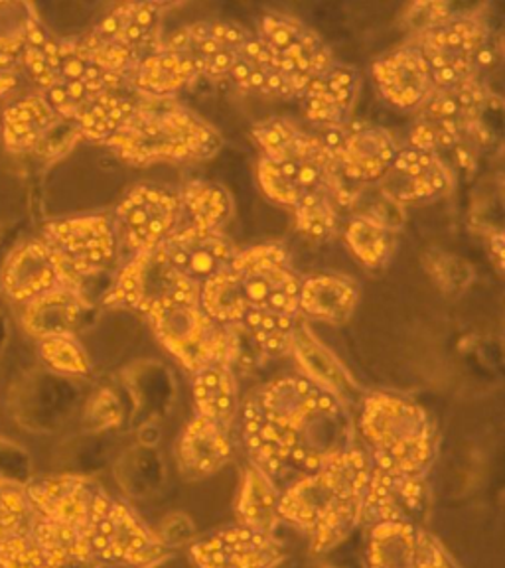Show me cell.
Instances as JSON below:
<instances>
[{
    "instance_id": "9a60e30c",
    "label": "cell",
    "mask_w": 505,
    "mask_h": 568,
    "mask_svg": "<svg viewBox=\"0 0 505 568\" xmlns=\"http://www.w3.org/2000/svg\"><path fill=\"white\" fill-rule=\"evenodd\" d=\"M249 38L248 30L235 22L198 20L180 28L164 45L184 53L200 78L205 75L210 80H220L230 75Z\"/></svg>"
},
{
    "instance_id": "1f68e13d",
    "label": "cell",
    "mask_w": 505,
    "mask_h": 568,
    "mask_svg": "<svg viewBox=\"0 0 505 568\" xmlns=\"http://www.w3.org/2000/svg\"><path fill=\"white\" fill-rule=\"evenodd\" d=\"M192 395L200 417L228 426L240 410V389L228 365H205L192 373Z\"/></svg>"
},
{
    "instance_id": "d6986e66",
    "label": "cell",
    "mask_w": 505,
    "mask_h": 568,
    "mask_svg": "<svg viewBox=\"0 0 505 568\" xmlns=\"http://www.w3.org/2000/svg\"><path fill=\"white\" fill-rule=\"evenodd\" d=\"M426 506L428 489L425 476L373 468L362 499V521L418 525L425 519Z\"/></svg>"
},
{
    "instance_id": "2e32d148",
    "label": "cell",
    "mask_w": 505,
    "mask_h": 568,
    "mask_svg": "<svg viewBox=\"0 0 505 568\" xmlns=\"http://www.w3.org/2000/svg\"><path fill=\"white\" fill-rule=\"evenodd\" d=\"M60 286L80 288L62 258L44 240H30L18 245L2 266V288L12 301L28 302Z\"/></svg>"
},
{
    "instance_id": "816d5d0a",
    "label": "cell",
    "mask_w": 505,
    "mask_h": 568,
    "mask_svg": "<svg viewBox=\"0 0 505 568\" xmlns=\"http://www.w3.org/2000/svg\"><path fill=\"white\" fill-rule=\"evenodd\" d=\"M147 568H162V562H160V565H152V567H147Z\"/></svg>"
},
{
    "instance_id": "44dd1931",
    "label": "cell",
    "mask_w": 505,
    "mask_h": 568,
    "mask_svg": "<svg viewBox=\"0 0 505 568\" xmlns=\"http://www.w3.org/2000/svg\"><path fill=\"white\" fill-rule=\"evenodd\" d=\"M289 354L294 355L296 364L302 369V377H306L312 385L329 393L342 407L350 410L360 400H364L362 387L306 324L296 322Z\"/></svg>"
},
{
    "instance_id": "4fadbf2b",
    "label": "cell",
    "mask_w": 505,
    "mask_h": 568,
    "mask_svg": "<svg viewBox=\"0 0 505 568\" xmlns=\"http://www.w3.org/2000/svg\"><path fill=\"white\" fill-rule=\"evenodd\" d=\"M42 240L58 253L78 281L99 275L117 257L115 227L107 215H75L50 222Z\"/></svg>"
},
{
    "instance_id": "5b68a950",
    "label": "cell",
    "mask_w": 505,
    "mask_h": 568,
    "mask_svg": "<svg viewBox=\"0 0 505 568\" xmlns=\"http://www.w3.org/2000/svg\"><path fill=\"white\" fill-rule=\"evenodd\" d=\"M251 136L263 152V159L301 170L312 186L332 192L340 207L354 204L355 192L340 176L329 142L281 116L259 121L251 129Z\"/></svg>"
},
{
    "instance_id": "ac0fdd59",
    "label": "cell",
    "mask_w": 505,
    "mask_h": 568,
    "mask_svg": "<svg viewBox=\"0 0 505 568\" xmlns=\"http://www.w3.org/2000/svg\"><path fill=\"white\" fill-rule=\"evenodd\" d=\"M198 568H275L284 559V547L275 535L228 527L192 545Z\"/></svg>"
},
{
    "instance_id": "ffe728a7",
    "label": "cell",
    "mask_w": 505,
    "mask_h": 568,
    "mask_svg": "<svg viewBox=\"0 0 505 568\" xmlns=\"http://www.w3.org/2000/svg\"><path fill=\"white\" fill-rule=\"evenodd\" d=\"M372 75L382 98L401 111H415L436 91L433 73L417 45H401L377 58Z\"/></svg>"
},
{
    "instance_id": "e0dca14e",
    "label": "cell",
    "mask_w": 505,
    "mask_h": 568,
    "mask_svg": "<svg viewBox=\"0 0 505 568\" xmlns=\"http://www.w3.org/2000/svg\"><path fill=\"white\" fill-rule=\"evenodd\" d=\"M377 186L383 195L403 207L425 204L453 190L454 172L441 154L408 146L401 149Z\"/></svg>"
},
{
    "instance_id": "30bf717a",
    "label": "cell",
    "mask_w": 505,
    "mask_h": 568,
    "mask_svg": "<svg viewBox=\"0 0 505 568\" xmlns=\"http://www.w3.org/2000/svg\"><path fill=\"white\" fill-rule=\"evenodd\" d=\"M259 38L271 52L276 71L293 98H301L306 85L334 63L324 40L296 18L275 12L265 14L261 18Z\"/></svg>"
},
{
    "instance_id": "bcb514c9",
    "label": "cell",
    "mask_w": 505,
    "mask_h": 568,
    "mask_svg": "<svg viewBox=\"0 0 505 568\" xmlns=\"http://www.w3.org/2000/svg\"><path fill=\"white\" fill-rule=\"evenodd\" d=\"M89 417L101 428L121 425L123 410H121L115 393L109 389L99 390L98 397L89 405Z\"/></svg>"
},
{
    "instance_id": "74e56055",
    "label": "cell",
    "mask_w": 505,
    "mask_h": 568,
    "mask_svg": "<svg viewBox=\"0 0 505 568\" xmlns=\"http://www.w3.org/2000/svg\"><path fill=\"white\" fill-rule=\"evenodd\" d=\"M198 302L200 308L220 326L240 324L249 311L240 283L231 268H225L200 284Z\"/></svg>"
},
{
    "instance_id": "277c9868",
    "label": "cell",
    "mask_w": 505,
    "mask_h": 568,
    "mask_svg": "<svg viewBox=\"0 0 505 568\" xmlns=\"http://www.w3.org/2000/svg\"><path fill=\"white\" fill-rule=\"evenodd\" d=\"M360 428L372 450L373 468L425 476L435 460V423L425 408L403 395H365Z\"/></svg>"
},
{
    "instance_id": "8d00e7d4",
    "label": "cell",
    "mask_w": 505,
    "mask_h": 568,
    "mask_svg": "<svg viewBox=\"0 0 505 568\" xmlns=\"http://www.w3.org/2000/svg\"><path fill=\"white\" fill-rule=\"evenodd\" d=\"M344 241L352 255L372 271L385 268L395 253V231L364 213L347 222Z\"/></svg>"
},
{
    "instance_id": "f907efd6",
    "label": "cell",
    "mask_w": 505,
    "mask_h": 568,
    "mask_svg": "<svg viewBox=\"0 0 505 568\" xmlns=\"http://www.w3.org/2000/svg\"><path fill=\"white\" fill-rule=\"evenodd\" d=\"M18 80L10 71H0V98H4L12 89L17 88Z\"/></svg>"
},
{
    "instance_id": "603a6c76",
    "label": "cell",
    "mask_w": 505,
    "mask_h": 568,
    "mask_svg": "<svg viewBox=\"0 0 505 568\" xmlns=\"http://www.w3.org/2000/svg\"><path fill=\"white\" fill-rule=\"evenodd\" d=\"M360 93V73L346 63H332L302 91V109L311 123L342 131L350 124Z\"/></svg>"
},
{
    "instance_id": "484cf974",
    "label": "cell",
    "mask_w": 505,
    "mask_h": 568,
    "mask_svg": "<svg viewBox=\"0 0 505 568\" xmlns=\"http://www.w3.org/2000/svg\"><path fill=\"white\" fill-rule=\"evenodd\" d=\"M228 426L218 425L210 418L198 417L188 423L178 443L180 470L188 479H202L222 470L231 460Z\"/></svg>"
},
{
    "instance_id": "52a82bcc",
    "label": "cell",
    "mask_w": 505,
    "mask_h": 568,
    "mask_svg": "<svg viewBox=\"0 0 505 568\" xmlns=\"http://www.w3.org/2000/svg\"><path fill=\"white\" fill-rule=\"evenodd\" d=\"M95 559L119 567L147 568L166 559V547L129 507L105 496L95 499L88 529Z\"/></svg>"
},
{
    "instance_id": "4316f807",
    "label": "cell",
    "mask_w": 505,
    "mask_h": 568,
    "mask_svg": "<svg viewBox=\"0 0 505 568\" xmlns=\"http://www.w3.org/2000/svg\"><path fill=\"white\" fill-rule=\"evenodd\" d=\"M198 78L186 55L164 44L144 53L129 75L134 91L141 93V98L152 99H172Z\"/></svg>"
},
{
    "instance_id": "5bb4252c",
    "label": "cell",
    "mask_w": 505,
    "mask_h": 568,
    "mask_svg": "<svg viewBox=\"0 0 505 568\" xmlns=\"http://www.w3.org/2000/svg\"><path fill=\"white\" fill-rule=\"evenodd\" d=\"M326 142L347 186L377 184L401 151L400 142L380 124H347Z\"/></svg>"
},
{
    "instance_id": "7dc6e473",
    "label": "cell",
    "mask_w": 505,
    "mask_h": 568,
    "mask_svg": "<svg viewBox=\"0 0 505 568\" xmlns=\"http://www.w3.org/2000/svg\"><path fill=\"white\" fill-rule=\"evenodd\" d=\"M194 535V525L184 515H172L169 517L159 532V539L164 547L169 545H182L190 541Z\"/></svg>"
},
{
    "instance_id": "f35d334b",
    "label": "cell",
    "mask_w": 505,
    "mask_h": 568,
    "mask_svg": "<svg viewBox=\"0 0 505 568\" xmlns=\"http://www.w3.org/2000/svg\"><path fill=\"white\" fill-rule=\"evenodd\" d=\"M257 180L263 194L271 202L291 207V210L301 204L304 195L320 190V187L312 186L301 170L289 166V164H281L275 160L263 159V156L257 162Z\"/></svg>"
},
{
    "instance_id": "7a4b0ae2",
    "label": "cell",
    "mask_w": 505,
    "mask_h": 568,
    "mask_svg": "<svg viewBox=\"0 0 505 568\" xmlns=\"http://www.w3.org/2000/svg\"><path fill=\"white\" fill-rule=\"evenodd\" d=\"M372 470V458L350 446L281 494V521L309 532L314 552L336 547L362 521V499Z\"/></svg>"
},
{
    "instance_id": "d590c367",
    "label": "cell",
    "mask_w": 505,
    "mask_h": 568,
    "mask_svg": "<svg viewBox=\"0 0 505 568\" xmlns=\"http://www.w3.org/2000/svg\"><path fill=\"white\" fill-rule=\"evenodd\" d=\"M178 195L198 230L220 231L233 213L230 192L210 180H190Z\"/></svg>"
},
{
    "instance_id": "f6af8a7d",
    "label": "cell",
    "mask_w": 505,
    "mask_h": 568,
    "mask_svg": "<svg viewBox=\"0 0 505 568\" xmlns=\"http://www.w3.org/2000/svg\"><path fill=\"white\" fill-rule=\"evenodd\" d=\"M453 17L454 12L448 2H417V4H408L405 14H403V22L418 38L428 30L441 27Z\"/></svg>"
},
{
    "instance_id": "d6a6232c",
    "label": "cell",
    "mask_w": 505,
    "mask_h": 568,
    "mask_svg": "<svg viewBox=\"0 0 505 568\" xmlns=\"http://www.w3.org/2000/svg\"><path fill=\"white\" fill-rule=\"evenodd\" d=\"M279 501L281 494L276 491L273 479L255 464L249 466L241 481L238 499V519L241 527L263 535H273L281 521Z\"/></svg>"
},
{
    "instance_id": "f546056e",
    "label": "cell",
    "mask_w": 505,
    "mask_h": 568,
    "mask_svg": "<svg viewBox=\"0 0 505 568\" xmlns=\"http://www.w3.org/2000/svg\"><path fill=\"white\" fill-rule=\"evenodd\" d=\"M428 537L418 525H373L365 555L367 568H418Z\"/></svg>"
},
{
    "instance_id": "681fc988",
    "label": "cell",
    "mask_w": 505,
    "mask_h": 568,
    "mask_svg": "<svg viewBox=\"0 0 505 568\" xmlns=\"http://www.w3.org/2000/svg\"><path fill=\"white\" fill-rule=\"evenodd\" d=\"M24 34H0V71H9L12 63L18 62L24 52Z\"/></svg>"
},
{
    "instance_id": "6da1fadb",
    "label": "cell",
    "mask_w": 505,
    "mask_h": 568,
    "mask_svg": "<svg viewBox=\"0 0 505 568\" xmlns=\"http://www.w3.org/2000/svg\"><path fill=\"white\" fill-rule=\"evenodd\" d=\"M243 443L269 478L306 476L352 446V418L302 375L255 390L241 410Z\"/></svg>"
},
{
    "instance_id": "3957f363",
    "label": "cell",
    "mask_w": 505,
    "mask_h": 568,
    "mask_svg": "<svg viewBox=\"0 0 505 568\" xmlns=\"http://www.w3.org/2000/svg\"><path fill=\"white\" fill-rule=\"evenodd\" d=\"M131 166L202 162L222 151V134L172 99H134L123 126L105 142Z\"/></svg>"
},
{
    "instance_id": "8fae6325",
    "label": "cell",
    "mask_w": 505,
    "mask_h": 568,
    "mask_svg": "<svg viewBox=\"0 0 505 568\" xmlns=\"http://www.w3.org/2000/svg\"><path fill=\"white\" fill-rule=\"evenodd\" d=\"M488 30L476 17H453L418 36L417 48L436 89H448L476 75Z\"/></svg>"
},
{
    "instance_id": "ab89813d",
    "label": "cell",
    "mask_w": 505,
    "mask_h": 568,
    "mask_svg": "<svg viewBox=\"0 0 505 568\" xmlns=\"http://www.w3.org/2000/svg\"><path fill=\"white\" fill-rule=\"evenodd\" d=\"M293 212L296 230L301 231L306 240L316 243L334 237L340 225V205L334 194L326 190H316L304 195Z\"/></svg>"
},
{
    "instance_id": "9c48e42d",
    "label": "cell",
    "mask_w": 505,
    "mask_h": 568,
    "mask_svg": "<svg viewBox=\"0 0 505 568\" xmlns=\"http://www.w3.org/2000/svg\"><path fill=\"white\" fill-rule=\"evenodd\" d=\"M198 294L200 284L182 275L159 245L151 251L134 253L107 291L103 304L147 316L164 302Z\"/></svg>"
},
{
    "instance_id": "4dcf8cb0",
    "label": "cell",
    "mask_w": 505,
    "mask_h": 568,
    "mask_svg": "<svg viewBox=\"0 0 505 568\" xmlns=\"http://www.w3.org/2000/svg\"><path fill=\"white\" fill-rule=\"evenodd\" d=\"M58 121L60 116L44 95L17 99L2 115V142L10 152L36 151Z\"/></svg>"
},
{
    "instance_id": "8992f818",
    "label": "cell",
    "mask_w": 505,
    "mask_h": 568,
    "mask_svg": "<svg viewBox=\"0 0 505 568\" xmlns=\"http://www.w3.org/2000/svg\"><path fill=\"white\" fill-rule=\"evenodd\" d=\"M147 318L160 344L188 372L228 364V329L200 308L198 296L164 302Z\"/></svg>"
},
{
    "instance_id": "83f0119b",
    "label": "cell",
    "mask_w": 505,
    "mask_h": 568,
    "mask_svg": "<svg viewBox=\"0 0 505 568\" xmlns=\"http://www.w3.org/2000/svg\"><path fill=\"white\" fill-rule=\"evenodd\" d=\"M360 302V288L342 275H311L302 278L299 312L324 324H346Z\"/></svg>"
},
{
    "instance_id": "e575fe53",
    "label": "cell",
    "mask_w": 505,
    "mask_h": 568,
    "mask_svg": "<svg viewBox=\"0 0 505 568\" xmlns=\"http://www.w3.org/2000/svg\"><path fill=\"white\" fill-rule=\"evenodd\" d=\"M134 99L123 95L119 89L105 91L81 109L73 124L78 126L81 139L105 144L123 126L127 116L133 111Z\"/></svg>"
},
{
    "instance_id": "7c38bea8",
    "label": "cell",
    "mask_w": 505,
    "mask_h": 568,
    "mask_svg": "<svg viewBox=\"0 0 505 568\" xmlns=\"http://www.w3.org/2000/svg\"><path fill=\"white\" fill-rule=\"evenodd\" d=\"M182 213L184 210L176 192L139 184L117 205L113 217L117 241L133 255L156 248L178 230Z\"/></svg>"
},
{
    "instance_id": "7bdbcfd3",
    "label": "cell",
    "mask_w": 505,
    "mask_h": 568,
    "mask_svg": "<svg viewBox=\"0 0 505 568\" xmlns=\"http://www.w3.org/2000/svg\"><path fill=\"white\" fill-rule=\"evenodd\" d=\"M30 509L27 494L0 484V542L32 531Z\"/></svg>"
},
{
    "instance_id": "cb8c5ba5",
    "label": "cell",
    "mask_w": 505,
    "mask_h": 568,
    "mask_svg": "<svg viewBox=\"0 0 505 568\" xmlns=\"http://www.w3.org/2000/svg\"><path fill=\"white\" fill-rule=\"evenodd\" d=\"M99 491L80 476H55L36 481L27 489L28 501L42 519L88 529Z\"/></svg>"
},
{
    "instance_id": "ee69618b",
    "label": "cell",
    "mask_w": 505,
    "mask_h": 568,
    "mask_svg": "<svg viewBox=\"0 0 505 568\" xmlns=\"http://www.w3.org/2000/svg\"><path fill=\"white\" fill-rule=\"evenodd\" d=\"M0 568H50L34 532L0 542Z\"/></svg>"
},
{
    "instance_id": "f1b7e54d",
    "label": "cell",
    "mask_w": 505,
    "mask_h": 568,
    "mask_svg": "<svg viewBox=\"0 0 505 568\" xmlns=\"http://www.w3.org/2000/svg\"><path fill=\"white\" fill-rule=\"evenodd\" d=\"M89 304L80 288L60 286L28 302L24 311V328L38 337L73 336L88 314Z\"/></svg>"
},
{
    "instance_id": "b9f144b4",
    "label": "cell",
    "mask_w": 505,
    "mask_h": 568,
    "mask_svg": "<svg viewBox=\"0 0 505 568\" xmlns=\"http://www.w3.org/2000/svg\"><path fill=\"white\" fill-rule=\"evenodd\" d=\"M425 266L433 283L446 294L462 293L474 278L472 266L448 251H426Z\"/></svg>"
},
{
    "instance_id": "d4e9b609",
    "label": "cell",
    "mask_w": 505,
    "mask_h": 568,
    "mask_svg": "<svg viewBox=\"0 0 505 568\" xmlns=\"http://www.w3.org/2000/svg\"><path fill=\"white\" fill-rule=\"evenodd\" d=\"M170 7L164 2H124L111 10L91 34L141 60L144 53L159 48L154 45L156 30Z\"/></svg>"
},
{
    "instance_id": "7402d4cb",
    "label": "cell",
    "mask_w": 505,
    "mask_h": 568,
    "mask_svg": "<svg viewBox=\"0 0 505 568\" xmlns=\"http://www.w3.org/2000/svg\"><path fill=\"white\" fill-rule=\"evenodd\" d=\"M160 247L182 275L198 284L230 268L240 251L222 231L198 230L194 225L178 227Z\"/></svg>"
},
{
    "instance_id": "836d02e7",
    "label": "cell",
    "mask_w": 505,
    "mask_h": 568,
    "mask_svg": "<svg viewBox=\"0 0 505 568\" xmlns=\"http://www.w3.org/2000/svg\"><path fill=\"white\" fill-rule=\"evenodd\" d=\"M230 78L241 91L248 93H259L266 98H293L261 38L251 36L243 44Z\"/></svg>"
},
{
    "instance_id": "c3c4849f",
    "label": "cell",
    "mask_w": 505,
    "mask_h": 568,
    "mask_svg": "<svg viewBox=\"0 0 505 568\" xmlns=\"http://www.w3.org/2000/svg\"><path fill=\"white\" fill-rule=\"evenodd\" d=\"M418 568H461L435 537H428Z\"/></svg>"
},
{
    "instance_id": "60d3db41",
    "label": "cell",
    "mask_w": 505,
    "mask_h": 568,
    "mask_svg": "<svg viewBox=\"0 0 505 568\" xmlns=\"http://www.w3.org/2000/svg\"><path fill=\"white\" fill-rule=\"evenodd\" d=\"M40 355L46 365L55 373L70 377H85L91 372V362L85 349L73 336L44 337L40 339Z\"/></svg>"
},
{
    "instance_id": "ba28073f",
    "label": "cell",
    "mask_w": 505,
    "mask_h": 568,
    "mask_svg": "<svg viewBox=\"0 0 505 568\" xmlns=\"http://www.w3.org/2000/svg\"><path fill=\"white\" fill-rule=\"evenodd\" d=\"M249 308L299 318L302 278L289 251L279 243H263L238 251L230 266Z\"/></svg>"
}]
</instances>
